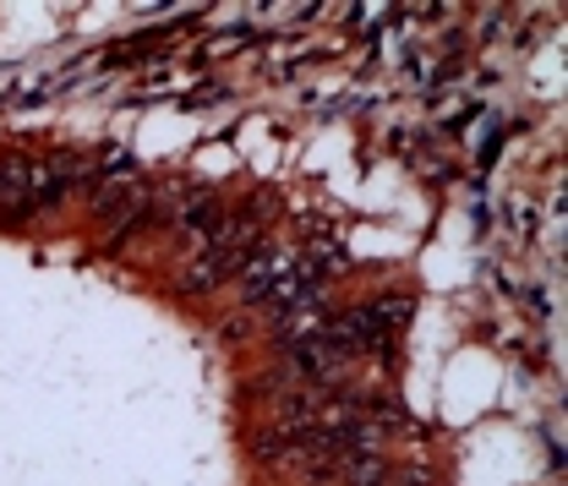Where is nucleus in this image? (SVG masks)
Wrapping results in <instances>:
<instances>
[{"mask_svg":"<svg viewBox=\"0 0 568 486\" xmlns=\"http://www.w3.org/2000/svg\"><path fill=\"white\" fill-rule=\"evenodd\" d=\"M290 269H295V257H290V252H274V246H268V252H252V257H246V269H241V301H246V306H263V301H268V290H274Z\"/></svg>","mask_w":568,"mask_h":486,"instance_id":"2","label":"nucleus"},{"mask_svg":"<svg viewBox=\"0 0 568 486\" xmlns=\"http://www.w3.org/2000/svg\"><path fill=\"white\" fill-rule=\"evenodd\" d=\"M252 252H257V241H235V246H209V252H197V257L181 269V290H186V295H209V290H219L224 279L241 274Z\"/></svg>","mask_w":568,"mask_h":486,"instance_id":"1","label":"nucleus"}]
</instances>
